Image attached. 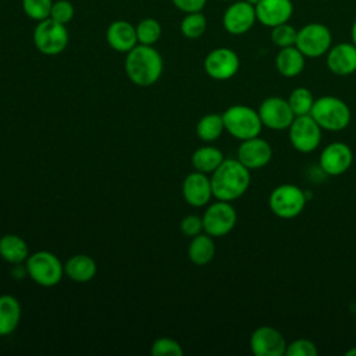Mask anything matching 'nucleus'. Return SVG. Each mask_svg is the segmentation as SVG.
<instances>
[{
	"mask_svg": "<svg viewBox=\"0 0 356 356\" xmlns=\"http://www.w3.org/2000/svg\"><path fill=\"white\" fill-rule=\"evenodd\" d=\"M136 29V38L139 44H147L153 46L159 39L161 38V24L152 17H146L138 22L135 26Z\"/></svg>",
	"mask_w": 356,
	"mask_h": 356,
	"instance_id": "nucleus-28",
	"label": "nucleus"
},
{
	"mask_svg": "<svg viewBox=\"0 0 356 356\" xmlns=\"http://www.w3.org/2000/svg\"><path fill=\"white\" fill-rule=\"evenodd\" d=\"M21 4L25 15L39 22L50 17L53 0H22Z\"/></svg>",
	"mask_w": 356,
	"mask_h": 356,
	"instance_id": "nucleus-32",
	"label": "nucleus"
},
{
	"mask_svg": "<svg viewBox=\"0 0 356 356\" xmlns=\"http://www.w3.org/2000/svg\"><path fill=\"white\" fill-rule=\"evenodd\" d=\"M21 318V305L13 295L0 296V337L11 334Z\"/></svg>",
	"mask_w": 356,
	"mask_h": 356,
	"instance_id": "nucleus-23",
	"label": "nucleus"
},
{
	"mask_svg": "<svg viewBox=\"0 0 356 356\" xmlns=\"http://www.w3.org/2000/svg\"><path fill=\"white\" fill-rule=\"evenodd\" d=\"M238 160L249 170H260L266 167L271 157L273 149L267 140L263 138L254 136L250 139L242 140L238 147Z\"/></svg>",
	"mask_w": 356,
	"mask_h": 356,
	"instance_id": "nucleus-16",
	"label": "nucleus"
},
{
	"mask_svg": "<svg viewBox=\"0 0 356 356\" xmlns=\"http://www.w3.org/2000/svg\"><path fill=\"white\" fill-rule=\"evenodd\" d=\"M296 36H298V29L293 25H291L289 22L280 24V25L271 28V33H270L271 42L278 49L295 46Z\"/></svg>",
	"mask_w": 356,
	"mask_h": 356,
	"instance_id": "nucleus-31",
	"label": "nucleus"
},
{
	"mask_svg": "<svg viewBox=\"0 0 356 356\" xmlns=\"http://www.w3.org/2000/svg\"><path fill=\"white\" fill-rule=\"evenodd\" d=\"M306 57L296 46L282 47L275 56V68L285 78L298 76L305 68Z\"/></svg>",
	"mask_w": 356,
	"mask_h": 356,
	"instance_id": "nucleus-21",
	"label": "nucleus"
},
{
	"mask_svg": "<svg viewBox=\"0 0 356 356\" xmlns=\"http://www.w3.org/2000/svg\"><path fill=\"white\" fill-rule=\"evenodd\" d=\"M345 355H346V356H356V348L348 349V350L345 352Z\"/></svg>",
	"mask_w": 356,
	"mask_h": 356,
	"instance_id": "nucleus-39",
	"label": "nucleus"
},
{
	"mask_svg": "<svg viewBox=\"0 0 356 356\" xmlns=\"http://www.w3.org/2000/svg\"><path fill=\"white\" fill-rule=\"evenodd\" d=\"M254 8L257 21L267 28L289 22L293 14L292 0H261Z\"/></svg>",
	"mask_w": 356,
	"mask_h": 356,
	"instance_id": "nucleus-18",
	"label": "nucleus"
},
{
	"mask_svg": "<svg viewBox=\"0 0 356 356\" xmlns=\"http://www.w3.org/2000/svg\"><path fill=\"white\" fill-rule=\"evenodd\" d=\"M224 129L225 127H224L222 115L216 113L203 115L196 125V134L199 139H202L203 142H213L218 139Z\"/></svg>",
	"mask_w": 356,
	"mask_h": 356,
	"instance_id": "nucleus-27",
	"label": "nucleus"
},
{
	"mask_svg": "<svg viewBox=\"0 0 356 356\" xmlns=\"http://www.w3.org/2000/svg\"><path fill=\"white\" fill-rule=\"evenodd\" d=\"M353 163V153L349 145L343 142H332L327 145L318 159L320 168L332 177L346 172Z\"/></svg>",
	"mask_w": 356,
	"mask_h": 356,
	"instance_id": "nucleus-15",
	"label": "nucleus"
},
{
	"mask_svg": "<svg viewBox=\"0 0 356 356\" xmlns=\"http://www.w3.org/2000/svg\"><path fill=\"white\" fill-rule=\"evenodd\" d=\"M0 256L8 263L18 264L28 259L29 249L21 236L15 234H6L0 238Z\"/></svg>",
	"mask_w": 356,
	"mask_h": 356,
	"instance_id": "nucleus-24",
	"label": "nucleus"
},
{
	"mask_svg": "<svg viewBox=\"0 0 356 356\" xmlns=\"http://www.w3.org/2000/svg\"><path fill=\"white\" fill-rule=\"evenodd\" d=\"M32 39L35 47L40 53L46 56H56L65 50L68 44V31L64 24L46 18L36 24Z\"/></svg>",
	"mask_w": 356,
	"mask_h": 356,
	"instance_id": "nucleus-6",
	"label": "nucleus"
},
{
	"mask_svg": "<svg viewBox=\"0 0 356 356\" xmlns=\"http://www.w3.org/2000/svg\"><path fill=\"white\" fill-rule=\"evenodd\" d=\"M257 113L263 127H267L268 129H273V131L288 129L296 117L288 100L278 96H271L264 99L260 103Z\"/></svg>",
	"mask_w": 356,
	"mask_h": 356,
	"instance_id": "nucleus-11",
	"label": "nucleus"
},
{
	"mask_svg": "<svg viewBox=\"0 0 356 356\" xmlns=\"http://www.w3.org/2000/svg\"><path fill=\"white\" fill-rule=\"evenodd\" d=\"M256 8L245 0H234L222 14V26L231 35H243L256 24Z\"/></svg>",
	"mask_w": 356,
	"mask_h": 356,
	"instance_id": "nucleus-13",
	"label": "nucleus"
},
{
	"mask_svg": "<svg viewBox=\"0 0 356 356\" xmlns=\"http://www.w3.org/2000/svg\"><path fill=\"white\" fill-rule=\"evenodd\" d=\"M224 127L228 134L239 140L259 136L263 124L259 113L245 104H234L228 107L222 114Z\"/></svg>",
	"mask_w": 356,
	"mask_h": 356,
	"instance_id": "nucleus-4",
	"label": "nucleus"
},
{
	"mask_svg": "<svg viewBox=\"0 0 356 356\" xmlns=\"http://www.w3.org/2000/svg\"><path fill=\"white\" fill-rule=\"evenodd\" d=\"M206 74L217 81H227L232 78L241 65L238 54L229 47H217L209 51L204 58Z\"/></svg>",
	"mask_w": 356,
	"mask_h": 356,
	"instance_id": "nucleus-12",
	"label": "nucleus"
},
{
	"mask_svg": "<svg viewBox=\"0 0 356 356\" xmlns=\"http://www.w3.org/2000/svg\"><path fill=\"white\" fill-rule=\"evenodd\" d=\"M124 67L131 82L138 86H150L161 76L163 58L153 46L138 43L127 53Z\"/></svg>",
	"mask_w": 356,
	"mask_h": 356,
	"instance_id": "nucleus-2",
	"label": "nucleus"
},
{
	"mask_svg": "<svg viewBox=\"0 0 356 356\" xmlns=\"http://www.w3.org/2000/svg\"><path fill=\"white\" fill-rule=\"evenodd\" d=\"M214 253H216V245L211 235L199 234L192 238L188 248V256L192 263L197 266L207 264L213 260Z\"/></svg>",
	"mask_w": 356,
	"mask_h": 356,
	"instance_id": "nucleus-25",
	"label": "nucleus"
},
{
	"mask_svg": "<svg viewBox=\"0 0 356 356\" xmlns=\"http://www.w3.org/2000/svg\"><path fill=\"white\" fill-rule=\"evenodd\" d=\"M318 350L313 341L306 338H299L286 345V356H317Z\"/></svg>",
	"mask_w": 356,
	"mask_h": 356,
	"instance_id": "nucleus-35",
	"label": "nucleus"
},
{
	"mask_svg": "<svg viewBox=\"0 0 356 356\" xmlns=\"http://www.w3.org/2000/svg\"><path fill=\"white\" fill-rule=\"evenodd\" d=\"M26 273L36 284L42 286H54L63 278L64 266L56 254L40 250L28 256Z\"/></svg>",
	"mask_w": 356,
	"mask_h": 356,
	"instance_id": "nucleus-8",
	"label": "nucleus"
},
{
	"mask_svg": "<svg viewBox=\"0 0 356 356\" xmlns=\"http://www.w3.org/2000/svg\"><path fill=\"white\" fill-rule=\"evenodd\" d=\"M222 1H234V0H222Z\"/></svg>",
	"mask_w": 356,
	"mask_h": 356,
	"instance_id": "nucleus-41",
	"label": "nucleus"
},
{
	"mask_svg": "<svg viewBox=\"0 0 356 356\" xmlns=\"http://www.w3.org/2000/svg\"><path fill=\"white\" fill-rule=\"evenodd\" d=\"M306 202V192L302 188L293 184H282L271 191L268 207L274 216L289 220L298 217L303 211Z\"/></svg>",
	"mask_w": 356,
	"mask_h": 356,
	"instance_id": "nucleus-5",
	"label": "nucleus"
},
{
	"mask_svg": "<svg viewBox=\"0 0 356 356\" xmlns=\"http://www.w3.org/2000/svg\"><path fill=\"white\" fill-rule=\"evenodd\" d=\"M175 8L188 14V13H197L203 11L207 4V0H171Z\"/></svg>",
	"mask_w": 356,
	"mask_h": 356,
	"instance_id": "nucleus-37",
	"label": "nucleus"
},
{
	"mask_svg": "<svg viewBox=\"0 0 356 356\" xmlns=\"http://www.w3.org/2000/svg\"><path fill=\"white\" fill-rule=\"evenodd\" d=\"M286 100H288L295 115H306V114H310L316 99L307 88L299 86L291 92V95Z\"/></svg>",
	"mask_w": 356,
	"mask_h": 356,
	"instance_id": "nucleus-30",
	"label": "nucleus"
},
{
	"mask_svg": "<svg viewBox=\"0 0 356 356\" xmlns=\"http://www.w3.org/2000/svg\"><path fill=\"white\" fill-rule=\"evenodd\" d=\"M310 115L325 131H342L350 122L349 106L337 96H321L314 100Z\"/></svg>",
	"mask_w": 356,
	"mask_h": 356,
	"instance_id": "nucleus-3",
	"label": "nucleus"
},
{
	"mask_svg": "<svg viewBox=\"0 0 356 356\" xmlns=\"http://www.w3.org/2000/svg\"><path fill=\"white\" fill-rule=\"evenodd\" d=\"M182 195L193 207H202L207 204L213 196L211 181L206 177L204 172L195 171L191 172L182 184Z\"/></svg>",
	"mask_w": 356,
	"mask_h": 356,
	"instance_id": "nucleus-19",
	"label": "nucleus"
},
{
	"mask_svg": "<svg viewBox=\"0 0 356 356\" xmlns=\"http://www.w3.org/2000/svg\"><path fill=\"white\" fill-rule=\"evenodd\" d=\"M150 352L153 356H181L184 349L175 339L163 337L153 342Z\"/></svg>",
	"mask_w": 356,
	"mask_h": 356,
	"instance_id": "nucleus-33",
	"label": "nucleus"
},
{
	"mask_svg": "<svg viewBox=\"0 0 356 356\" xmlns=\"http://www.w3.org/2000/svg\"><path fill=\"white\" fill-rule=\"evenodd\" d=\"M181 231L186 235V236H196L199 234H202L203 231V220L197 216H186L182 218L181 224H179Z\"/></svg>",
	"mask_w": 356,
	"mask_h": 356,
	"instance_id": "nucleus-36",
	"label": "nucleus"
},
{
	"mask_svg": "<svg viewBox=\"0 0 356 356\" xmlns=\"http://www.w3.org/2000/svg\"><path fill=\"white\" fill-rule=\"evenodd\" d=\"M350 39H352V43L356 46V19L350 26Z\"/></svg>",
	"mask_w": 356,
	"mask_h": 356,
	"instance_id": "nucleus-38",
	"label": "nucleus"
},
{
	"mask_svg": "<svg viewBox=\"0 0 356 356\" xmlns=\"http://www.w3.org/2000/svg\"><path fill=\"white\" fill-rule=\"evenodd\" d=\"M106 40L108 46L118 53H128L138 44L135 26L124 19L111 22L106 31Z\"/></svg>",
	"mask_w": 356,
	"mask_h": 356,
	"instance_id": "nucleus-20",
	"label": "nucleus"
},
{
	"mask_svg": "<svg viewBox=\"0 0 356 356\" xmlns=\"http://www.w3.org/2000/svg\"><path fill=\"white\" fill-rule=\"evenodd\" d=\"M213 196L217 200L232 202L241 197L250 185V170L238 159H224L210 178Z\"/></svg>",
	"mask_w": 356,
	"mask_h": 356,
	"instance_id": "nucleus-1",
	"label": "nucleus"
},
{
	"mask_svg": "<svg viewBox=\"0 0 356 356\" xmlns=\"http://www.w3.org/2000/svg\"><path fill=\"white\" fill-rule=\"evenodd\" d=\"M245 1H248L249 4H252V6H254V7H256L261 0H245Z\"/></svg>",
	"mask_w": 356,
	"mask_h": 356,
	"instance_id": "nucleus-40",
	"label": "nucleus"
},
{
	"mask_svg": "<svg viewBox=\"0 0 356 356\" xmlns=\"http://www.w3.org/2000/svg\"><path fill=\"white\" fill-rule=\"evenodd\" d=\"M97 271L96 261L88 254H75L64 264V273L75 282L90 281Z\"/></svg>",
	"mask_w": 356,
	"mask_h": 356,
	"instance_id": "nucleus-22",
	"label": "nucleus"
},
{
	"mask_svg": "<svg viewBox=\"0 0 356 356\" xmlns=\"http://www.w3.org/2000/svg\"><path fill=\"white\" fill-rule=\"evenodd\" d=\"M203 231L211 236L229 234L236 224V211L231 202L217 200L203 214Z\"/></svg>",
	"mask_w": 356,
	"mask_h": 356,
	"instance_id": "nucleus-10",
	"label": "nucleus"
},
{
	"mask_svg": "<svg viewBox=\"0 0 356 356\" xmlns=\"http://www.w3.org/2000/svg\"><path fill=\"white\" fill-rule=\"evenodd\" d=\"M289 142L300 153L314 152L321 142V127L310 115H296L288 128Z\"/></svg>",
	"mask_w": 356,
	"mask_h": 356,
	"instance_id": "nucleus-9",
	"label": "nucleus"
},
{
	"mask_svg": "<svg viewBox=\"0 0 356 356\" xmlns=\"http://www.w3.org/2000/svg\"><path fill=\"white\" fill-rule=\"evenodd\" d=\"M74 14H75V8L70 0H56L53 1L49 18L67 25L68 22L72 21Z\"/></svg>",
	"mask_w": 356,
	"mask_h": 356,
	"instance_id": "nucleus-34",
	"label": "nucleus"
},
{
	"mask_svg": "<svg viewBox=\"0 0 356 356\" xmlns=\"http://www.w3.org/2000/svg\"><path fill=\"white\" fill-rule=\"evenodd\" d=\"M207 28V19L202 11L188 13L179 24L181 33L188 39H199Z\"/></svg>",
	"mask_w": 356,
	"mask_h": 356,
	"instance_id": "nucleus-29",
	"label": "nucleus"
},
{
	"mask_svg": "<svg viewBox=\"0 0 356 356\" xmlns=\"http://www.w3.org/2000/svg\"><path fill=\"white\" fill-rule=\"evenodd\" d=\"M355 324H356V318H355Z\"/></svg>",
	"mask_w": 356,
	"mask_h": 356,
	"instance_id": "nucleus-42",
	"label": "nucleus"
},
{
	"mask_svg": "<svg viewBox=\"0 0 356 356\" xmlns=\"http://www.w3.org/2000/svg\"><path fill=\"white\" fill-rule=\"evenodd\" d=\"M191 161L196 171L209 174L213 172L224 161V154L214 146H202L195 150Z\"/></svg>",
	"mask_w": 356,
	"mask_h": 356,
	"instance_id": "nucleus-26",
	"label": "nucleus"
},
{
	"mask_svg": "<svg viewBox=\"0 0 356 356\" xmlns=\"http://www.w3.org/2000/svg\"><path fill=\"white\" fill-rule=\"evenodd\" d=\"M328 70L338 76H346L356 72V46L352 42L332 44L325 54Z\"/></svg>",
	"mask_w": 356,
	"mask_h": 356,
	"instance_id": "nucleus-17",
	"label": "nucleus"
},
{
	"mask_svg": "<svg viewBox=\"0 0 356 356\" xmlns=\"http://www.w3.org/2000/svg\"><path fill=\"white\" fill-rule=\"evenodd\" d=\"M295 46L305 57L318 58L332 46V33L330 28L321 22H309L298 29Z\"/></svg>",
	"mask_w": 356,
	"mask_h": 356,
	"instance_id": "nucleus-7",
	"label": "nucleus"
},
{
	"mask_svg": "<svg viewBox=\"0 0 356 356\" xmlns=\"http://www.w3.org/2000/svg\"><path fill=\"white\" fill-rule=\"evenodd\" d=\"M249 345L256 356H284L288 343L281 331L270 325H261L252 332Z\"/></svg>",
	"mask_w": 356,
	"mask_h": 356,
	"instance_id": "nucleus-14",
	"label": "nucleus"
}]
</instances>
